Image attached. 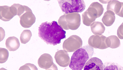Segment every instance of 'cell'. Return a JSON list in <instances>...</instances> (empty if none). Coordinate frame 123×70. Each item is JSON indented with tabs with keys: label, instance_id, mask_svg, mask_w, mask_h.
Masks as SVG:
<instances>
[{
	"label": "cell",
	"instance_id": "obj_1",
	"mask_svg": "<svg viewBox=\"0 0 123 70\" xmlns=\"http://www.w3.org/2000/svg\"><path fill=\"white\" fill-rule=\"evenodd\" d=\"M66 32L56 21L42 23L38 28V36L47 44L55 46L66 38Z\"/></svg>",
	"mask_w": 123,
	"mask_h": 70
},
{
	"label": "cell",
	"instance_id": "obj_2",
	"mask_svg": "<svg viewBox=\"0 0 123 70\" xmlns=\"http://www.w3.org/2000/svg\"><path fill=\"white\" fill-rule=\"evenodd\" d=\"M94 54L93 48L86 46L74 52L71 57L69 67L72 70H82Z\"/></svg>",
	"mask_w": 123,
	"mask_h": 70
},
{
	"label": "cell",
	"instance_id": "obj_3",
	"mask_svg": "<svg viewBox=\"0 0 123 70\" xmlns=\"http://www.w3.org/2000/svg\"><path fill=\"white\" fill-rule=\"evenodd\" d=\"M58 23L63 29L75 30L80 25V16L78 13L65 14L60 17Z\"/></svg>",
	"mask_w": 123,
	"mask_h": 70
},
{
	"label": "cell",
	"instance_id": "obj_4",
	"mask_svg": "<svg viewBox=\"0 0 123 70\" xmlns=\"http://www.w3.org/2000/svg\"><path fill=\"white\" fill-rule=\"evenodd\" d=\"M58 2L62 11L65 14L81 13L85 9V4L82 0H62Z\"/></svg>",
	"mask_w": 123,
	"mask_h": 70
},
{
	"label": "cell",
	"instance_id": "obj_5",
	"mask_svg": "<svg viewBox=\"0 0 123 70\" xmlns=\"http://www.w3.org/2000/svg\"><path fill=\"white\" fill-rule=\"evenodd\" d=\"M89 45L93 48L105 49L110 46L109 38L103 35L92 36L89 39Z\"/></svg>",
	"mask_w": 123,
	"mask_h": 70
},
{
	"label": "cell",
	"instance_id": "obj_6",
	"mask_svg": "<svg viewBox=\"0 0 123 70\" xmlns=\"http://www.w3.org/2000/svg\"><path fill=\"white\" fill-rule=\"evenodd\" d=\"M81 39L78 36L73 35L65 40L63 43V48L67 52L76 51L82 46Z\"/></svg>",
	"mask_w": 123,
	"mask_h": 70
},
{
	"label": "cell",
	"instance_id": "obj_7",
	"mask_svg": "<svg viewBox=\"0 0 123 70\" xmlns=\"http://www.w3.org/2000/svg\"><path fill=\"white\" fill-rule=\"evenodd\" d=\"M0 20L5 22L10 20L13 17L18 15V11L16 4L11 7L4 5L0 7Z\"/></svg>",
	"mask_w": 123,
	"mask_h": 70
},
{
	"label": "cell",
	"instance_id": "obj_8",
	"mask_svg": "<svg viewBox=\"0 0 123 70\" xmlns=\"http://www.w3.org/2000/svg\"><path fill=\"white\" fill-rule=\"evenodd\" d=\"M21 26L25 28L31 27L35 22V16L32 13L31 9L27 10L19 17Z\"/></svg>",
	"mask_w": 123,
	"mask_h": 70
},
{
	"label": "cell",
	"instance_id": "obj_9",
	"mask_svg": "<svg viewBox=\"0 0 123 70\" xmlns=\"http://www.w3.org/2000/svg\"><path fill=\"white\" fill-rule=\"evenodd\" d=\"M84 70H104L103 63L98 58H92L86 64Z\"/></svg>",
	"mask_w": 123,
	"mask_h": 70
},
{
	"label": "cell",
	"instance_id": "obj_10",
	"mask_svg": "<svg viewBox=\"0 0 123 70\" xmlns=\"http://www.w3.org/2000/svg\"><path fill=\"white\" fill-rule=\"evenodd\" d=\"M55 58L57 63L62 67L68 66L70 62L68 54L63 50H60L57 52Z\"/></svg>",
	"mask_w": 123,
	"mask_h": 70
},
{
	"label": "cell",
	"instance_id": "obj_11",
	"mask_svg": "<svg viewBox=\"0 0 123 70\" xmlns=\"http://www.w3.org/2000/svg\"><path fill=\"white\" fill-rule=\"evenodd\" d=\"M53 64L52 57L49 54H42L38 60L39 66L43 69H48L50 68Z\"/></svg>",
	"mask_w": 123,
	"mask_h": 70
},
{
	"label": "cell",
	"instance_id": "obj_12",
	"mask_svg": "<svg viewBox=\"0 0 123 70\" xmlns=\"http://www.w3.org/2000/svg\"><path fill=\"white\" fill-rule=\"evenodd\" d=\"M87 10L90 12L97 18L102 15L104 9L100 4L97 2H94L90 5Z\"/></svg>",
	"mask_w": 123,
	"mask_h": 70
},
{
	"label": "cell",
	"instance_id": "obj_13",
	"mask_svg": "<svg viewBox=\"0 0 123 70\" xmlns=\"http://www.w3.org/2000/svg\"><path fill=\"white\" fill-rule=\"evenodd\" d=\"M6 45L7 49L10 51H15L20 47V42L16 37H9L6 40Z\"/></svg>",
	"mask_w": 123,
	"mask_h": 70
},
{
	"label": "cell",
	"instance_id": "obj_14",
	"mask_svg": "<svg viewBox=\"0 0 123 70\" xmlns=\"http://www.w3.org/2000/svg\"><path fill=\"white\" fill-rule=\"evenodd\" d=\"M115 20V13L111 11H107L104 13L102 18L104 24L107 27L113 25Z\"/></svg>",
	"mask_w": 123,
	"mask_h": 70
},
{
	"label": "cell",
	"instance_id": "obj_15",
	"mask_svg": "<svg viewBox=\"0 0 123 70\" xmlns=\"http://www.w3.org/2000/svg\"><path fill=\"white\" fill-rule=\"evenodd\" d=\"M90 26L92 32L96 35H100L104 33L105 30V27L101 22H93Z\"/></svg>",
	"mask_w": 123,
	"mask_h": 70
},
{
	"label": "cell",
	"instance_id": "obj_16",
	"mask_svg": "<svg viewBox=\"0 0 123 70\" xmlns=\"http://www.w3.org/2000/svg\"><path fill=\"white\" fill-rule=\"evenodd\" d=\"M122 5V2L117 0H111L109 2L107 5V11H111L118 15L120 12Z\"/></svg>",
	"mask_w": 123,
	"mask_h": 70
},
{
	"label": "cell",
	"instance_id": "obj_17",
	"mask_svg": "<svg viewBox=\"0 0 123 70\" xmlns=\"http://www.w3.org/2000/svg\"><path fill=\"white\" fill-rule=\"evenodd\" d=\"M96 18L93 16L87 10L82 15V21L83 24L87 26H90L94 22Z\"/></svg>",
	"mask_w": 123,
	"mask_h": 70
},
{
	"label": "cell",
	"instance_id": "obj_18",
	"mask_svg": "<svg viewBox=\"0 0 123 70\" xmlns=\"http://www.w3.org/2000/svg\"><path fill=\"white\" fill-rule=\"evenodd\" d=\"M32 36L31 32L29 30H25L22 32L21 34L20 39L21 43L25 44L30 40Z\"/></svg>",
	"mask_w": 123,
	"mask_h": 70
},
{
	"label": "cell",
	"instance_id": "obj_19",
	"mask_svg": "<svg viewBox=\"0 0 123 70\" xmlns=\"http://www.w3.org/2000/svg\"><path fill=\"white\" fill-rule=\"evenodd\" d=\"M104 70H123V67L116 63L107 62L104 64Z\"/></svg>",
	"mask_w": 123,
	"mask_h": 70
},
{
	"label": "cell",
	"instance_id": "obj_20",
	"mask_svg": "<svg viewBox=\"0 0 123 70\" xmlns=\"http://www.w3.org/2000/svg\"><path fill=\"white\" fill-rule=\"evenodd\" d=\"M0 63L3 64L6 62L8 59L9 52L5 48H0Z\"/></svg>",
	"mask_w": 123,
	"mask_h": 70
},
{
	"label": "cell",
	"instance_id": "obj_21",
	"mask_svg": "<svg viewBox=\"0 0 123 70\" xmlns=\"http://www.w3.org/2000/svg\"><path fill=\"white\" fill-rule=\"evenodd\" d=\"M110 42V46L112 48H117L120 45V40L118 37L115 36H110L108 37Z\"/></svg>",
	"mask_w": 123,
	"mask_h": 70
},
{
	"label": "cell",
	"instance_id": "obj_22",
	"mask_svg": "<svg viewBox=\"0 0 123 70\" xmlns=\"http://www.w3.org/2000/svg\"><path fill=\"white\" fill-rule=\"evenodd\" d=\"M19 70H38V69L37 66L33 64L28 63L21 66Z\"/></svg>",
	"mask_w": 123,
	"mask_h": 70
},
{
	"label": "cell",
	"instance_id": "obj_23",
	"mask_svg": "<svg viewBox=\"0 0 123 70\" xmlns=\"http://www.w3.org/2000/svg\"><path fill=\"white\" fill-rule=\"evenodd\" d=\"M117 35L120 39H123V22L118 28Z\"/></svg>",
	"mask_w": 123,
	"mask_h": 70
},
{
	"label": "cell",
	"instance_id": "obj_24",
	"mask_svg": "<svg viewBox=\"0 0 123 70\" xmlns=\"http://www.w3.org/2000/svg\"><path fill=\"white\" fill-rule=\"evenodd\" d=\"M117 15L123 18V2H122V7H121V9L120 10V12H119V13H118Z\"/></svg>",
	"mask_w": 123,
	"mask_h": 70
},
{
	"label": "cell",
	"instance_id": "obj_25",
	"mask_svg": "<svg viewBox=\"0 0 123 70\" xmlns=\"http://www.w3.org/2000/svg\"><path fill=\"white\" fill-rule=\"evenodd\" d=\"M46 70H57V69L56 65L53 64L50 68H49L48 69H46Z\"/></svg>",
	"mask_w": 123,
	"mask_h": 70
},
{
	"label": "cell",
	"instance_id": "obj_26",
	"mask_svg": "<svg viewBox=\"0 0 123 70\" xmlns=\"http://www.w3.org/2000/svg\"><path fill=\"white\" fill-rule=\"evenodd\" d=\"M0 70H7V69H4V68H2L0 69Z\"/></svg>",
	"mask_w": 123,
	"mask_h": 70
}]
</instances>
